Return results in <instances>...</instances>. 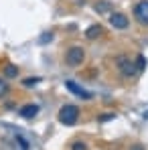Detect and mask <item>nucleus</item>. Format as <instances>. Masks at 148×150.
Wrapping results in <instances>:
<instances>
[{
    "label": "nucleus",
    "mask_w": 148,
    "mask_h": 150,
    "mask_svg": "<svg viewBox=\"0 0 148 150\" xmlns=\"http://www.w3.org/2000/svg\"><path fill=\"white\" fill-rule=\"evenodd\" d=\"M83 59H85V51L81 49V47H71V49L67 51V55H65V61H67L71 67L81 65V63H83Z\"/></svg>",
    "instance_id": "obj_2"
},
{
    "label": "nucleus",
    "mask_w": 148,
    "mask_h": 150,
    "mask_svg": "<svg viewBox=\"0 0 148 150\" xmlns=\"http://www.w3.org/2000/svg\"><path fill=\"white\" fill-rule=\"evenodd\" d=\"M144 118H148V112H146V114H144Z\"/></svg>",
    "instance_id": "obj_19"
},
{
    "label": "nucleus",
    "mask_w": 148,
    "mask_h": 150,
    "mask_svg": "<svg viewBox=\"0 0 148 150\" xmlns=\"http://www.w3.org/2000/svg\"><path fill=\"white\" fill-rule=\"evenodd\" d=\"M136 69H138V71H144V69H146V59H144V55H138V57H136Z\"/></svg>",
    "instance_id": "obj_12"
},
{
    "label": "nucleus",
    "mask_w": 148,
    "mask_h": 150,
    "mask_svg": "<svg viewBox=\"0 0 148 150\" xmlns=\"http://www.w3.org/2000/svg\"><path fill=\"white\" fill-rule=\"evenodd\" d=\"M39 81H41V77H28V79L23 81V85H25V87H35Z\"/></svg>",
    "instance_id": "obj_13"
},
{
    "label": "nucleus",
    "mask_w": 148,
    "mask_h": 150,
    "mask_svg": "<svg viewBox=\"0 0 148 150\" xmlns=\"http://www.w3.org/2000/svg\"><path fill=\"white\" fill-rule=\"evenodd\" d=\"M118 65H120V71H122L126 77H132V75H136V71H138L136 65H134L132 61H128L126 57H120V59H118Z\"/></svg>",
    "instance_id": "obj_5"
},
{
    "label": "nucleus",
    "mask_w": 148,
    "mask_h": 150,
    "mask_svg": "<svg viewBox=\"0 0 148 150\" xmlns=\"http://www.w3.org/2000/svg\"><path fill=\"white\" fill-rule=\"evenodd\" d=\"M6 93H8V83H6V81L0 77V98H4Z\"/></svg>",
    "instance_id": "obj_14"
},
{
    "label": "nucleus",
    "mask_w": 148,
    "mask_h": 150,
    "mask_svg": "<svg viewBox=\"0 0 148 150\" xmlns=\"http://www.w3.org/2000/svg\"><path fill=\"white\" fill-rule=\"evenodd\" d=\"M77 118H79V108L77 105L67 103V105H63L59 110V122L63 126H73L77 122Z\"/></svg>",
    "instance_id": "obj_1"
},
{
    "label": "nucleus",
    "mask_w": 148,
    "mask_h": 150,
    "mask_svg": "<svg viewBox=\"0 0 148 150\" xmlns=\"http://www.w3.org/2000/svg\"><path fill=\"white\" fill-rule=\"evenodd\" d=\"M130 150H144V148H142L140 144H134V146H132V148H130Z\"/></svg>",
    "instance_id": "obj_18"
},
{
    "label": "nucleus",
    "mask_w": 148,
    "mask_h": 150,
    "mask_svg": "<svg viewBox=\"0 0 148 150\" xmlns=\"http://www.w3.org/2000/svg\"><path fill=\"white\" fill-rule=\"evenodd\" d=\"M99 35H101V26H99V25H91L87 30H85V37H87V39H91V41H93V39H98Z\"/></svg>",
    "instance_id": "obj_8"
},
{
    "label": "nucleus",
    "mask_w": 148,
    "mask_h": 150,
    "mask_svg": "<svg viewBox=\"0 0 148 150\" xmlns=\"http://www.w3.org/2000/svg\"><path fill=\"white\" fill-rule=\"evenodd\" d=\"M96 12H98V14L110 12V2H108V0H99L98 4H96Z\"/></svg>",
    "instance_id": "obj_9"
},
{
    "label": "nucleus",
    "mask_w": 148,
    "mask_h": 150,
    "mask_svg": "<svg viewBox=\"0 0 148 150\" xmlns=\"http://www.w3.org/2000/svg\"><path fill=\"white\" fill-rule=\"evenodd\" d=\"M110 23H112V26H116V28H128V25H130V21L126 18V14H122V12H114L112 16H110Z\"/></svg>",
    "instance_id": "obj_6"
},
{
    "label": "nucleus",
    "mask_w": 148,
    "mask_h": 150,
    "mask_svg": "<svg viewBox=\"0 0 148 150\" xmlns=\"http://www.w3.org/2000/svg\"><path fill=\"white\" fill-rule=\"evenodd\" d=\"M49 41H53V33H45V35L39 39V43H41V45H45V43H49Z\"/></svg>",
    "instance_id": "obj_15"
},
{
    "label": "nucleus",
    "mask_w": 148,
    "mask_h": 150,
    "mask_svg": "<svg viewBox=\"0 0 148 150\" xmlns=\"http://www.w3.org/2000/svg\"><path fill=\"white\" fill-rule=\"evenodd\" d=\"M71 150H87V144L85 142H73L71 144Z\"/></svg>",
    "instance_id": "obj_16"
},
{
    "label": "nucleus",
    "mask_w": 148,
    "mask_h": 150,
    "mask_svg": "<svg viewBox=\"0 0 148 150\" xmlns=\"http://www.w3.org/2000/svg\"><path fill=\"white\" fill-rule=\"evenodd\" d=\"M4 75H6V77H16V75H18V67H16V65H6Z\"/></svg>",
    "instance_id": "obj_11"
},
{
    "label": "nucleus",
    "mask_w": 148,
    "mask_h": 150,
    "mask_svg": "<svg viewBox=\"0 0 148 150\" xmlns=\"http://www.w3.org/2000/svg\"><path fill=\"white\" fill-rule=\"evenodd\" d=\"M16 144H21V150H30V144L26 142V138L23 134H16Z\"/></svg>",
    "instance_id": "obj_10"
},
{
    "label": "nucleus",
    "mask_w": 148,
    "mask_h": 150,
    "mask_svg": "<svg viewBox=\"0 0 148 150\" xmlns=\"http://www.w3.org/2000/svg\"><path fill=\"white\" fill-rule=\"evenodd\" d=\"M65 87L71 91V93H75V96H79V98H85V100H91V91H87V89H83V87H79L75 81H71V79H67L65 81Z\"/></svg>",
    "instance_id": "obj_3"
},
{
    "label": "nucleus",
    "mask_w": 148,
    "mask_h": 150,
    "mask_svg": "<svg viewBox=\"0 0 148 150\" xmlns=\"http://www.w3.org/2000/svg\"><path fill=\"white\" fill-rule=\"evenodd\" d=\"M37 114H39V105H37V103H26V105H23V108H21V116H23V118H26V120L35 118Z\"/></svg>",
    "instance_id": "obj_7"
},
{
    "label": "nucleus",
    "mask_w": 148,
    "mask_h": 150,
    "mask_svg": "<svg viewBox=\"0 0 148 150\" xmlns=\"http://www.w3.org/2000/svg\"><path fill=\"white\" fill-rule=\"evenodd\" d=\"M114 118H116V114H103V116H99V122H110Z\"/></svg>",
    "instance_id": "obj_17"
},
{
    "label": "nucleus",
    "mask_w": 148,
    "mask_h": 150,
    "mask_svg": "<svg viewBox=\"0 0 148 150\" xmlns=\"http://www.w3.org/2000/svg\"><path fill=\"white\" fill-rule=\"evenodd\" d=\"M134 12H136V18H138L142 25H148V0L138 2L136 8H134Z\"/></svg>",
    "instance_id": "obj_4"
}]
</instances>
